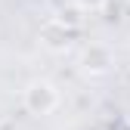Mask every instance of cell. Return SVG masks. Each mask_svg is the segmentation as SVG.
Here are the masks:
<instances>
[{"label": "cell", "mask_w": 130, "mask_h": 130, "mask_svg": "<svg viewBox=\"0 0 130 130\" xmlns=\"http://www.w3.org/2000/svg\"><path fill=\"white\" fill-rule=\"evenodd\" d=\"M56 19H59L65 28H77L80 22H84V6H80V3H74V6H65V9L56 15Z\"/></svg>", "instance_id": "cell-4"}, {"label": "cell", "mask_w": 130, "mask_h": 130, "mask_svg": "<svg viewBox=\"0 0 130 130\" xmlns=\"http://www.w3.org/2000/svg\"><path fill=\"white\" fill-rule=\"evenodd\" d=\"M77 3H80V6H96V9H99L105 0H77Z\"/></svg>", "instance_id": "cell-6"}, {"label": "cell", "mask_w": 130, "mask_h": 130, "mask_svg": "<svg viewBox=\"0 0 130 130\" xmlns=\"http://www.w3.org/2000/svg\"><path fill=\"white\" fill-rule=\"evenodd\" d=\"M22 102L31 115H50V111L59 105V93L50 80H31V84L22 90Z\"/></svg>", "instance_id": "cell-1"}, {"label": "cell", "mask_w": 130, "mask_h": 130, "mask_svg": "<svg viewBox=\"0 0 130 130\" xmlns=\"http://www.w3.org/2000/svg\"><path fill=\"white\" fill-rule=\"evenodd\" d=\"M99 9H102V15H105L108 22H121L124 12H127V0H105Z\"/></svg>", "instance_id": "cell-5"}, {"label": "cell", "mask_w": 130, "mask_h": 130, "mask_svg": "<svg viewBox=\"0 0 130 130\" xmlns=\"http://www.w3.org/2000/svg\"><path fill=\"white\" fill-rule=\"evenodd\" d=\"M68 37H71V28H65L59 19H50L40 28V43L50 46V50H65V46H68Z\"/></svg>", "instance_id": "cell-3"}, {"label": "cell", "mask_w": 130, "mask_h": 130, "mask_svg": "<svg viewBox=\"0 0 130 130\" xmlns=\"http://www.w3.org/2000/svg\"><path fill=\"white\" fill-rule=\"evenodd\" d=\"M80 68L87 74H105L111 68V50L105 43H90L84 53H80Z\"/></svg>", "instance_id": "cell-2"}]
</instances>
